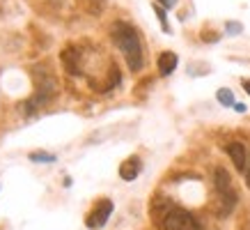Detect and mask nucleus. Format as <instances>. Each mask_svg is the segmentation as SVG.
Returning <instances> with one entry per match:
<instances>
[{"label":"nucleus","instance_id":"f257e3e1","mask_svg":"<svg viewBox=\"0 0 250 230\" xmlns=\"http://www.w3.org/2000/svg\"><path fill=\"white\" fill-rule=\"evenodd\" d=\"M113 42L117 44V48L122 51L124 60L129 65L131 71H140L145 65V58H143V44H140V37L133 25L129 23H115L113 25Z\"/></svg>","mask_w":250,"mask_h":230},{"label":"nucleus","instance_id":"f03ea898","mask_svg":"<svg viewBox=\"0 0 250 230\" xmlns=\"http://www.w3.org/2000/svg\"><path fill=\"white\" fill-rule=\"evenodd\" d=\"M163 230H202V226L190 212L172 207L163 216Z\"/></svg>","mask_w":250,"mask_h":230},{"label":"nucleus","instance_id":"7ed1b4c3","mask_svg":"<svg viewBox=\"0 0 250 230\" xmlns=\"http://www.w3.org/2000/svg\"><path fill=\"white\" fill-rule=\"evenodd\" d=\"M110 214H113V200H99V205L94 207L90 214H87V219H85V226L92 230L104 228Z\"/></svg>","mask_w":250,"mask_h":230},{"label":"nucleus","instance_id":"20e7f679","mask_svg":"<svg viewBox=\"0 0 250 230\" xmlns=\"http://www.w3.org/2000/svg\"><path fill=\"white\" fill-rule=\"evenodd\" d=\"M140 170H143V161L138 159V157H129V159L120 166V177L124 182H133V180L140 175Z\"/></svg>","mask_w":250,"mask_h":230},{"label":"nucleus","instance_id":"39448f33","mask_svg":"<svg viewBox=\"0 0 250 230\" xmlns=\"http://www.w3.org/2000/svg\"><path fill=\"white\" fill-rule=\"evenodd\" d=\"M228 154L232 157V161H234V166L239 170H246V166H248V157H246V147H243V143H239V140H232L228 145Z\"/></svg>","mask_w":250,"mask_h":230},{"label":"nucleus","instance_id":"423d86ee","mask_svg":"<svg viewBox=\"0 0 250 230\" xmlns=\"http://www.w3.org/2000/svg\"><path fill=\"white\" fill-rule=\"evenodd\" d=\"M216 189H218L225 198L234 200V191H232V180L225 168H216Z\"/></svg>","mask_w":250,"mask_h":230},{"label":"nucleus","instance_id":"0eeeda50","mask_svg":"<svg viewBox=\"0 0 250 230\" xmlns=\"http://www.w3.org/2000/svg\"><path fill=\"white\" fill-rule=\"evenodd\" d=\"M177 62H179V58H177V53H172V51H166V53L159 55V74L161 76H170L174 69H177Z\"/></svg>","mask_w":250,"mask_h":230},{"label":"nucleus","instance_id":"6e6552de","mask_svg":"<svg viewBox=\"0 0 250 230\" xmlns=\"http://www.w3.org/2000/svg\"><path fill=\"white\" fill-rule=\"evenodd\" d=\"M30 161H35V163H53V161H58L55 159V154H51V152H30V157H28Z\"/></svg>","mask_w":250,"mask_h":230},{"label":"nucleus","instance_id":"1a4fd4ad","mask_svg":"<svg viewBox=\"0 0 250 230\" xmlns=\"http://www.w3.org/2000/svg\"><path fill=\"white\" fill-rule=\"evenodd\" d=\"M216 99H218L223 106H234V94H232V90H228V88H220V90L216 92Z\"/></svg>","mask_w":250,"mask_h":230},{"label":"nucleus","instance_id":"9d476101","mask_svg":"<svg viewBox=\"0 0 250 230\" xmlns=\"http://www.w3.org/2000/svg\"><path fill=\"white\" fill-rule=\"evenodd\" d=\"M154 12H156V16H159L163 32H170V23H167V16H166V7H163V5H154Z\"/></svg>","mask_w":250,"mask_h":230},{"label":"nucleus","instance_id":"9b49d317","mask_svg":"<svg viewBox=\"0 0 250 230\" xmlns=\"http://www.w3.org/2000/svg\"><path fill=\"white\" fill-rule=\"evenodd\" d=\"M241 30H243V25L239 21H228V23H225V32H228V35H232V37H234V35H239Z\"/></svg>","mask_w":250,"mask_h":230},{"label":"nucleus","instance_id":"f8f14e48","mask_svg":"<svg viewBox=\"0 0 250 230\" xmlns=\"http://www.w3.org/2000/svg\"><path fill=\"white\" fill-rule=\"evenodd\" d=\"M156 2H159V5H163L166 9H170V7H174V5H177V0H156Z\"/></svg>","mask_w":250,"mask_h":230},{"label":"nucleus","instance_id":"ddd939ff","mask_svg":"<svg viewBox=\"0 0 250 230\" xmlns=\"http://www.w3.org/2000/svg\"><path fill=\"white\" fill-rule=\"evenodd\" d=\"M232 108H234L236 113H246V108H248V106H246V104H239V101H234V106H232Z\"/></svg>","mask_w":250,"mask_h":230},{"label":"nucleus","instance_id":"4468645a","mask_svg":"<svg viewBox=\"0 0 250 230\" xmlns=\"http://www.w3.org/2000/svg\"><path fill=\"white\" fill-rule=\"evenodd\" d=\"M202 39H205V42H218V35H207V32H202Z\"/></svg>","mask_w":250,"mask_h":230},{"label":"nucleus","instance_id":"2eb2a0df","mask_svg":"<svg viewBox=\"0 0 250 230\" xmlns=\"http://www.w3.org/2000/svg\"><path fill=\"white\" fill-rule=\"evenodd\" d=\"M243 90L250 94V78H243Z\"/></svg>","mask_w":250,"mask_h":230},{"label":"nucleus","instance_id":"dca6fc26","mask_svg":"<svg viewBox=\"0 0 250 230\" xmlns=\"http://www.w3.org/2000/svg\"><path fill=\"white\" fill-rule=\"evenodd\" d=\"M243 173H246V182H248V186H250V166H246V170H243Z\"/></svg>","mask_w":250,"mask_h":230}]
</instances>
